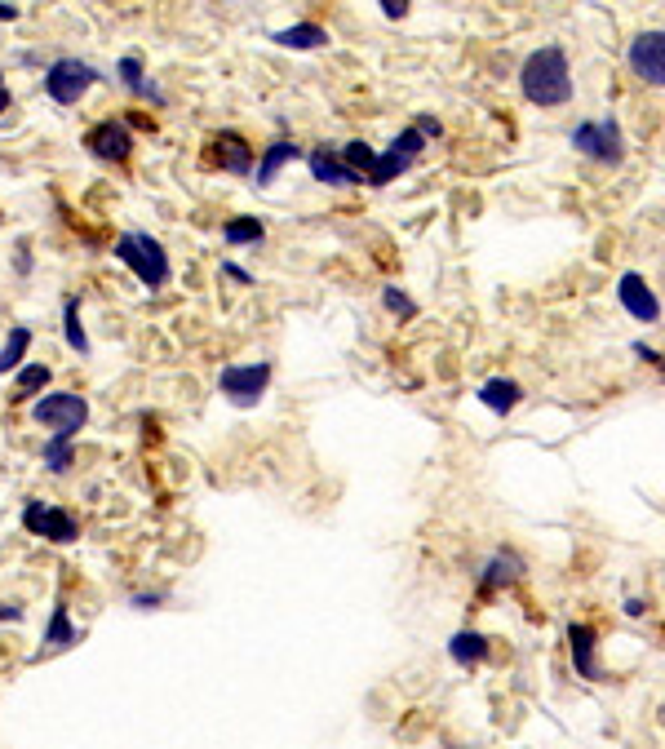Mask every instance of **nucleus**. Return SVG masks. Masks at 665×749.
I'll return each mask as SVG.
<instances>
[{
  "label": "nucleus",
  "instance_id": "obj_1",
  "mask_svg": "<svg viewBox=\"0 0 665 749\" xmlns=\"http://www.w3.org/2000/svg\"><path fill=\"white\" fill-rule=\"evenodd\" d=\"M519 89L532 107H564L572 98V67L564 45H546V49H532L519 67Z\"/></svg>",
  "mask_w": 665,
  "mask_h": 749
},
{
  "label": "nucleus",
  "instance_id": "obj_2",
  "mask_svg": "<svg viewBox=\"0 0 665 749\" xmlns=\"http://www.w3.org/2000/svg\"><path fill=\"white\" fill-rule=\"evenodd\" d=\"M116 258L125 262L151 293L165 289V284L173 280V266H169L165 244H160L156 235H147V231H125V235H120V240H116Z\"/></svg>",
  "mask_w": 665,
  "mask_h": 749
},
{
  "label": "nucleus",
  "instance_id": "obj_3",
  "mask_svg": "<svg viewBox=\"0 0 665 749\" xmlns=\"http://www.w3.org/2000/svg\"><path fill=\"white\" fill-rule=\"evenodd\" d=\"M200 169L209 173H235V178H249L253 173V142L235 129H218L204 138L200 147Z\"/></svg>",
  "mask_w": 665,
  "mask_h": 749
},
{
  "label": "nucleus",
  "instance_id": "obj_4",
  "mask_svg": "<svg viewBox=\"0 0 665 749\" xmlns=\"http://www.w3.org/2000/svg\"><path fill=\"white\" fill-rule=\"evenodd\" d=\"M568 142L595 164H621V160H626V138H621V125L612 116L581 120V125L568 133Z\"/></svg>",
  "mask_w": 665,
  "mask_h": 749
},
{
  "label": "nucleus",
  "instance_id": "obj_5",
  "mask_svg": "<svg viewBox=\"0 0 665 749\" xmlns=\"http://www.w3.org/2000/svg\"><path fill=\"white\" fill-rule=\"evenodd\" d=\"M32 417L40 426L58 430V435H71L76 439V430H85L89 422V399L76 395V391H54V395H40L32 404Z\"/></svg>",
  "mask_w": 665,
  "mask_h": 749
},
{
  "label": "nucleus",
  "instance_id": "obj_6",
  "mask_svg": "<svg viewBox=\"0 0 665 749\" xmlns=\"http://www.w3.org/2000/svg\"><path fill=\"white\" fill-rule=\"evenodd\" d=\"M422 151H426V138H422V133H417L413 125H408V129H404V133H399V138L391 142V147H386L382 156L373 160V169L364 173V182H368V187H386V182H395L399 173H408V169H413Z\"/></svg>",
  "mask_w": 665,
  "mask_h": 749
},
{
  "label": "nucleus",
  "instance_id": "obj_7",
  "mask_svg": "<svg viewBox=\"0 0 665 749\" xmlns=\"http://www.w3.org/2000/svg\"><path fill=\"white\" fill-rule=\"evenodd\" d=\"M98 80V71L89 63H80V58H54L45 71V94L58 102V107H71V102H80L89 94V85Z\"/></svg>",
  "mask_w": 665,
  "mask_h": 749
},
{
  "label": "nucleus",
  "instance_id": "obj_8",
  "mask_svg": "<svg viewBox=\"0 0 665 749\" xmlns=\"http://www.w3.org/2000/svg\"><path fill=\"white\" fill-rule=\"evenodd\" d=\"M85 147H89V156H94V160L116 164V169H129V160H133V133H129L125 120L107 116V120H98V125L85 133Z\"/></svg>",
  "mask_w": 665,
  "mask_h": 749
},
{
  "label": "nucleus",
  "instance_id": "obj_9",
  "mask_svg": "<svg viewBox=\"0 0 665 749\" xmlns=\"http://www.w3.org/2000/svg\"><path fill=\"white\" fill-rule=\"evenodd\" d=\"M266 382H271V364H227L218 373V386H222V395L231 399L235 408H253L262 399L266 391Z\"/></svg>",
  "mask_w": 665,
  "mask_h": 749
},
{
  "label": "nucleus",
  "instance_id": "obj_10",
  "mask_svg": "<svg viewBox=\"0 0 665 749\" xmlns=\"http://www.w3.org/2000/svg\"><path fill=\"white\" fill-rule=\"evenodd\" d=\"M23 528L32 532V537L54 541V546H71V541L80 537L76 519H71L67 510H58V506H45V501H27V506H23Z\"/></svg>",
  "mask_w": 665,
  "mask_h": 749
},
{
  "label": "nucleus",
  "instance_id": "obj_11",
  "mask_svg": "<svg viewBox=\"0 0 665 749\" xmlns=\"http://www.w3.org/2000/svg\"><path fill=\"white\" fill-rule=\"evenodd\" d=\"M626 63H630V71L643 80V85L657 89L661 80H665V36H661V32H643V36H634V40H630Z\"/></svg>",
  "mask_w": 665,
  "mask_h": 749
},
{
  "label": "nucleus",
  "instance_id": "obj_12",
  "mask_svg": "<svg viewBox=\"0 0 665 749\" xmlns=\"http://www.w3.org/2000/svg\"><path fill=\"white\" fill-rule=\"evenodd\" d=\"M617 297H621V306H626V311H630L639 324H657V320H661V302H657V293L648 289V280H643L639 271H626V275H621Z\"/></svg>",
  "mask_w": 665,
  "mask_h": 749
},
{
  "label": "nucleus",
  "instance_id": "obj_13",
  "mask_svg": "<svg viewBox=\"0 0 665 749\" xmlns=\"http://www.w3.org/2000/svg\"><path fill=\"white\" fill-rule=\"evenodd\" d=\"M568 652H572V665L586 683H603V665H599V634L590 625H568Z\"/></svg>",
  "mask_w": 665,
  "mask_h": 749
},
{
  "label": "nucleus",
  "instance_id": "obj_14",
  "mask_svg": "<svg viewBox=\"0 0 665 749\" xmlns=\"http://www.w3.org/2000/svg\"><path fill=\"white\" fill-rule=\"evenodd\" d=\"M306 164H311V178H315V182H324V187H364L360 173L346 169V164L337 160L329 147H315L311 156H306Z\"/></svg>",
  "mask_w": 665,
  "mask_h": 749
},
{
  "label": "nucleus",
  "instance_id": "obj_15",
  "mask_svg": "<svg viewBox=\"0 0 665 749\" xmlns=\"http://www.w3.org/2000/svg\"><path fill=\"white\" fill-rule=\"evenodd\" d=\"M524 577V559L510 550H497L493 559L484 563V572H479V594H497L501 586H510V581Z\"/></svg>",
  "mask_w": 665,
  "mask_h": 749
},
{
  "label": "nucleus",
  "instance_id": "obj_16",
  "mask_svg": "<svg viewBox=\"0 0 665 749\" xmlns=\"http://www.w3.org/2000/svg\"><path fill=\"white\" fill-rule=\"evenodd\" d=\"M302 151H298V142H289V138H275L271 147H262V160H258V169H253V182L258 187H271L275 182V173L284 169V164H293Z\"/></svg>",
  "mask_w": 665,
  "mask_h": 749
},
{
  "label": "nucleus",
  "instance_id": "obj_17",
  "mask_svg": "<svg viewBox=\"0 0 665 749\" xmlns=\"http://www.w3.org/2000/svg\"><path fill=\"white\" fill-rule=\"evenodd\" d=\"M120 85H125L133 98H147V102H156V107H165V94H160L156 80H147V71H142V58L138 54L120 58Z\"/></svg>",
  "mask_w": 665,
  "mask_h": 749
},
{
  "label": "nucleus",
  "instance_id": "obj_18",
  "mask_svg": "<svg viewBox=\"0 0 665 749\" xmlns=\"http://www.w3.org/2000/svg\"><path fill=\"white\" fill-rule=\"evenodd\" d=\"M519 399H524V386L510 382V377H493V382L479 386V404H484L488 413H497V417H506Z\"/></svg>",
  "mask_w": 665,
  "mask_h": 749
},
{
  "label": "nucleus",
  "instance_id": "obj_19",
  "mask_svg": "<svg viewBox=\"0 0 665 749\" xmlns=\"http://www.w3.org/2000/svg\"><path fill=\"white\" fill-rule=\"evenodd\" d=\"M448 656H453L457 665H466V670H470V665H479V661L488 656V639H484L479 630H457L453 643H448Z\"/></svg>",
  "mask_w": 665,
  "mask_h": 749
},
{
  "label": "nucleus",
  "instance_id": "obj_20",
  "mask_svg": "<svg viewBox=\"0 0 665 749\" xmlns=\"http://www.w3.org/2000/svg\"><path fill=\"white\" fill-rule=\"evenodd\" d=\"M271 40H275V45H284V49H320V45H329V32H324L320 23H298V27L275 32Z\"/></svg>",
  "mask_w": 665,
  "mask_h": 749
},
{
  "label": "nucleus",
  "instance_id": "obj_21",
  "mask_svg": "<svg viewBox=\"0 0 665 749\" xmlns=\"http://www.w3.org/2000/svg\"><path fill=\"white\" fill-rule=\"evenodd\" d=\"M27 346H32V328L14 324V328H9V337H5V346H0V377H5L9 368H18V364H23Z\"/></svg>",
  "mask_w": 665,
  "mask_h": 749
},
{
  "label": "nucleus",
  "instance_id": "obj_22",
  "mask_svg": "<svg viewBox=\"0 0 665 749\" xmlns=\"http://www.w3.org/2000/svg\"><path fill=\"white\" fill-rule=\"evenodd\" d=\"M63 337H67L71 351L89 355V337H85V328H80V306H76V297H67V302H63Z\"/></svg>",
  "mask_w": 665,
  "mask_h": 749
},
{
  "label": "nucleus",
  "instance_id": "obj_23",
  "mask_svg": "<svg viewBox=\"0 0 665 749\" xmlns=\"http://www.w3.org/2000/svg\"><path fill=\"white\" fill-rule=\"evenodd\" d=\"M262 235H266V227L258 218H235L222 227V240L227 244H262Z\"/></svg>",
  "mask_w": 665,
  "mask_h": 749
},
{
  "label": "nucleus",
  "instance_id": "obj_24",
  "mask_svg": "<svg viewBox=\"0 0 665 749\" xmlns=\"http://www.w3.org/2000/svg\"><path fill=\"white\" fill-rule=\"evenodd\" d=\"M45 643H49V648H71V643H76V625H71L63 603L54 608V621H49V630H45Z\"/></svg>",
  "mask_w": 665,
  "mask_h": 749
},
{
  "label": "nucleus",
  "instance_id": "obj_25",
  "mask_svg": "<svg viewBox=\"0 0 665 749\" xmlns=\"http://www.w3.org/2000/svg\"><path fill=\"white\" fill-rule=\"evenodd\" d=\"M45 466L54 470V475H67V466H71V435H58V430H54V439L45 444Z\"/></svg>",
  "mask_w": 665,
  "mask_h": 749
},
{
  "label": "nucleus",
  "instance_id": "obj_26",
  "mask_svg": "<svg viewBox=\"0 0 665 749\" xmlns=\"http://www.w3.org/2000/svg\"><path fill=\"white\" fill-rule=\"evenodd\" d=\"M337 160H342V164H346V169H355V173H360V178H364V173H368V169H373L377 151H373V147H368V142H346V147H342V156H337Z\"/></svg>",
  "mask_w": 665,
  "mask_h": 749
},
{
  "label": "nucleus",
  "instance_id": "obj_27",
  "mask_svg": "<svg viewBox=\"0 0 665 749\" xmlns=\"http://www.w3.org/2000/svg\"><path fill=\"white\" fill-rule=\"evenodd\" d=\"M45 382H49V364H27V368H18V399L36 395Z\"/></svg>",
  "mask_w": 665,
  "mask_h": 749
},
{
  "label": "nucleus",
  "instance_id": "obj_28",
  "mask_svg": "<svg viewBox=\"0 0 665 749\" xmlns=\"http://www.w3.org/2000/svg\"><path fill=\"white\" fill-rule=\"evenodd\" d=\"M382 302H386V311H395V315H417V302L408 293H399L395 284H386V289H382Z\"/></svg>",
  "mask_w": 665,
  "mask_h": 749
},
{
  "label": "nucleus",
  "instance_id": "obj_29",
  "mask_svg": "<svg viewBox=\"0 0 665 749\" xmlns=\"http://www.w3.org/2000/svg\"><path fill=\"white\" fill-rule=\"evenodd\" d=\"M413 129H417V133H422V138H426V142H431V138H439V133H444V125H439V120H435V116H417V120H413Z\"/></svg>",
  "mask_w": 665,
  "mask_h": 749
},
{
  "label": "nucleus",
  "instance_id": "obj_30",
  "mask_svg": "<svg viewBox=\"0 0 665 749\" xmlns=\"http://www.w3.org/2000/svg\"><path fill=\"white\" fill-rule=\"evenodd\" d=\"M222 275H227V280H235V284H253V275H249V271H240L235 262H222Z\"/></svg>",
  "mask_w": 665,
  "mask_h": 749
},
{
  "label": "nucleus",
  "instance_id": "obj_31",
  "mask_svg": "<svg viewBox=\"0 0 665 749\" xmlns=\"http://www.w3.org/2000/svg\"><path fill=\"white\" fill-rule=\"evenodd\" d=\"M382 14H386V18H404L408 5H404V0H382Z\"/></svg>",
  "mask_w": 665,
  "mask_h": 749
},
{
  "label": "nucleus",
  "instance_id": "obj_32",
  "mask_svg": "<svg viewBox=\"0 0 665 749\" xmlns=\"http://www.w3.org/2000/svg\"><path fill=\"white\" fill-rule=\"evenodd\" d=\"M23 617V608H18V603H0V621H18Z\"/></svg>",
  "mask_w": 665,
  "mask_h": 749
},
{
  "label": "nucleus",
  "instance_id": "obj_33",
  "mask_svg": "<svg viewBox=\"0 0 665 749\" xmlns=\"http://www.w3.org/2000/svg\"><path fill=\"white\" fill-rule=\"evenodd\" d=\"M160 594H133V608H156Z\"/></svg>",
  "mask_w": 665,
  "mask_h": 749
},
{
  "label": "nucleus",
  "instance_id": "obj_34",
  "mask_svg": "<svg viewBox=\"0 0 665 749\" xmlns=\"http://www.w3.org/2000/svg\"><path fill=\"white\" fill-rule=\"evenodd\" d=\"M9 102H14V94H9V85H5V76H0V116L9 111Z\"/></svg>",
  "mask_w": 665,
  "mask_h": 749
},
{
  "label": "nucleus",
  "instance_id": "obj_35",
  "mask_svg": "<svg viewBox=\"0 0 665 749\" xmlns=\"http://www.w3.org/2000/svg\"><path fill=\"white\" fill-rule=\"evenodd\" d=\"M18 18V5H0V23H14Z\"/></svg>",
  "mask_w": 665,
  "mask_h": 749
}]
</instances>
